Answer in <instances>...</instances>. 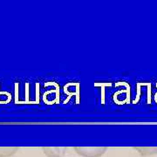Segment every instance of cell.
Masks as SVG:
<instances>
[{"instance_id": "obj_1", "label": "cell", "mask_w": 157, "mask_h": 157, "mask_svg": "<svg viewBox=\"0 0 157 157\" xmlns=\"http://www.w3.org/2000/svg\"><path fill=\"white\" fill-rule=\"evenodd\" d=\"M107 147H75L74 150L83 157H101L102 156Z\"/></svg>"}, {"instance_id": "obj_2", "label": "cell", "mask_w": 157, "mask_h": 157, "mask_svg": "<svg viewBox=\"0 0 157 157\" xmlns=\"http://www.w3.org/2000/svg\"><path fill=\"white\" fill-rule=\"evenodd\" d=\"M42 150L47 157H64L67 148L65 147H44Z\"/></svg>"}, {"instance_id": "obj_3", "label": "cell", "mask_w": 157, "mask_h": 157, "mask_svg": "<svg viewBox=\"0 0 157 157\" xmlns=\"http://www.w3.org/2000/svg\"><path fill=\"white\" fill-rule=\"evenodd\" d=\"M134 149L142 156H152L157 154V147H135Z\"/></svg>"}, {"instance_id": "obj_4", "label": "cell", "mask_w": 157, "mask_h": 157, "mask_svg": "<svg viewBox=\"0 0 157 157\" xmlns=\"http://www.w3.org/2000/svg\"><path fill=\"white\" fill-rule=\"evenodd\" d=\"M18 150L15 147H0V157H9Z\"/></svg>"}, {"instance_id": "obj_5", "label": "cell", "mask_w": 157, "mask_h": 157, "mask_svg": "<svg viewBox=\"0 0 157 157\" xmlns=\"http://www.w3.org/2000/svg\"><path fill=\"white\" fill-rule=\"evenodd\" d=\"M155 101H156V102H157V93H156V94H155Z\"/></svg>"}]
</instances>
